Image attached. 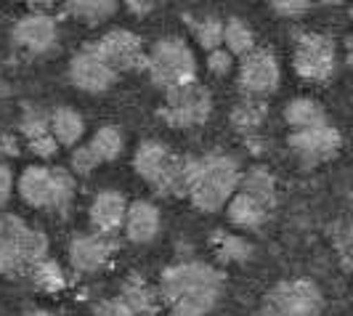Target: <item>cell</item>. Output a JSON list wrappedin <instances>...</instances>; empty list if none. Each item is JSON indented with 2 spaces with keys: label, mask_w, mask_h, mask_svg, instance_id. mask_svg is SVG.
Here are the masks:
<instances>
[{
  "label": "cell",
  "mask_w": 353,
  "mask_h": 316,
  "mask_svg": "<svg viewBox=\"0 0 353 316\" xmlns=\"http://www.w3.org/2000/svg\"><path fill=\"white\" fill-rule=\"evenodd\" d=\"M223 293V274L208 264L170 266L159 279V295L173 316H208Z\"/></svg>",
  "instance_id": "obj_1"
},
{
  "label": "cell",
  "mask_w": 353,
  "mask_h": 316,
  "mask_svg": "<svg viewBox=\"0 0 353 316\" xmlns=\"http://www.w3.org/2000/svg\"><path fill=\"white\" fill-rule=\"evenodd\" d=\"M242 184L239 165L231 157L212 155V157L192 159V176H189V199L196 210L215 213L229 202L236 186Z\"/></svg>",
  "instance_id": "obj_2"
},
{
  "label": "cell",
  "mask_w": 353,
  "mask_h": 316,
  "mask_svg": "<svg viewBox=\"0 0 353 316\" xmlns=\"http://www.w3.org/2000/svg\"><path fill=\"white\" fill-rule=\"evenodd\" d=\"M136 173L154 189L157 194H186L189 176H192V159L173 155L159 141H143L133 157Z\"/></svg>",
  "instance_id": "obj_3"
},
{
  "label": "cell",
  "mask_w": 353,
  "mask_h": 316,
  "mask_svg": "<svg viewBox=\"0 0 353 316\" xmlns=\"http://www.w3.org/2000/svg\"><path fill=\"white\" fill-rule=\"evenodd\" d=\"M19 194L32 208H53L67 210L74 197V181L64 168L30 165L19 176Z\"/></svg>",
  "instance_id": "obj_4"
},
{
  "label": "cell",
  "mask_w": 353,
  "mask_h": 316,
  "mask_svg": "<svg viewBox=\"0 0 353 316\" xmlns=\"http://www.w3.org/2000/svg\"><path fill=\"white\" fill-rule=\"evenodd\" d=\"M146 70L152 75V83L162 90L196 83L194 53L178 37H165V40L154 43V48L149 51V59H146Z\"/></svg>",
  "instance_id": "obj_5"
},
{
  "label": "cell",
  "mask_w": 353,
  "mask_h": 316,
  "mask_svg": "<svg viewBox=\"0 0 353 316\" xmlns=\"http://www.w3.org/2000/svg\"><path fill=\"white\" fill-rule=\"evenodd\" d=\"M212 112L210 93L199 83H189L181 88L165 90V106L159 109V117L173 128H194L202 125Z\"/></svg>",
  "instance_id": "obj_6"
},
{
  "label": "cell",
  "mask_w": 353,
  "mask_h": 316,
  "mask_svg": "<svg viewBox=\"0 0 353 316\" xmlns=\"http://www.w3.org/2000/svg\"><path fill=\"white\" fill-rule=\"evenodd\" d=\"M0 237L6 239V245L11 247L21 274H32V268L40 261H46V253H48L46 234L37 231V228H30L17 215H3L0 218Z\"/></svg>",
  "instance_id": "obj_7"
},
{
  "label": "cell",
  "mask_w": 353,
  "mask_h": 316,
  "mask_svg": "<svg viewBox=\"0 0 353 316\" xmlns=\"http://www.w3.org/2000/svg\"><path fill=\"white\" fill-rule=\"evenodd\" d=\"M292 67L303 80L311 83H327L335 72V43L330 37L308 32L301 35L295 43V56Z\"/></svg>",
  "instance_id": "obj_8"
},
{
  "label": "cell",
  "mask_w": 353,
  "mask_h": 316,
  "mask_svg": "<svg viewBox=\"0 0 353 316\" xmlns=\"http://www.w3.org/2000/svg\"><path fill=\"white\" fill-rule=\"evenodd\" d=\"M324 298L311 279L279 282L268 293V311L279 316H319Z\"/></svg>",
  "instance_id": "obj_9"
},
{
  "label": "cell",
  "mask_w": 353,
  "mask_h": 316,
  "mask_svg": "<svg viewBox=\"0 0 353 316\" xmlns=\"http://www.w3.org/2000/svg\"><path fill=\"white\" fill-rule=\"evenodd\" d=\"M90 48L104 59V64L109 70L114 72L146 70L149 53L143 51L141 37L128 32V30H112L104 37H99L96 43H90Z\"/></svg>",
  "instance_id": "obj_10"
},
{
  "label": "cell",
  "mask_w": 353,
  "mask_h": 316,
  "mask_svg": "<svg viewBox=\"0 0 353 316\" xmlns=\"http://www.w3.org/2000/svg\"><path fill=\"white\" fill-rule=\"evenodd\" d=\"M279 61L271 51L263 48H252L242 56V67H239V88L248 96L263 99L265 93H274L279 88Z\"/></svg>",
  "instance_id": "obj_11"
},
{
  "label": "cell",
  "mask_w": 353,
  "mask_h": 316,
  "mask_svg": "<svg viewBox=\"0 0 353 316\" xmlns=\"http://www.w3.org/2000/svg\"><path fill=\"white\" fill-rule=\"evenodd\" d=\"M290 146L303 159V165H319L335 157L343 146V139L332 125H316L305 130H292Z\"/></svg>",
  "instance_id": "obj_12"
},
{
  "label": "cell",
  "mask_w": 353,
  "mask_h": 316,
  "mask_svg": "<svg viewBox=\"0 0 353 316\" xmlns=\"http://www.w3.org/2000/svg\"><path fill=\"white\" fill-rule=\"evenodd\" d=\"M117 242L112 239V234H83V237H74L70 245V264L83 271V274H93L99 268H104L109 264V258L114 255Z\"/></svg>",
  "instance_id": "obj_13"
},
{
  "label": "cell",
  "mask_w": 353,
  "mask_h": 316,
  "mask_svg": "<svg viewBox=\"0 0 353 316\" xmlns=\"http://www.w3.org/2000/svg\"><path fill=\"white\" fill-rule=\"evenodd\" d=\"M70 77H72V83H74L80 90L101 93V90H106L112 83H114L117 72L109 70V67L104 64V59L93 51L90 46H85L83 51L72 59Z\"/></svg>",
  "instance_id": "obj_14"
},
{
  "label": "cell",
  "mask_w": 353,
  "mask_h": 316,
  "mask_svg": "<svg viewBox=\"0 0 353 316\" xmlns=\"http://www.w3.org/2000/svg\"><path fill=\"white\" fill-rule=\"evenodd\" d=\"M17 46L32 53H46L56 43V21L48 14H30L14 27Z\"/></svg>",
  "instance_id": "obj_15"
},
{
  "label": "cell",
  "mask_w": 353,
  "mask_h": 316,
  "mask_svg": "<svg viewBox=\"0 0 353 316\" xmlns=\"http://www.w3.org/2000/svg\"><path fill=\"white\" fill-rule=\"evenodd\" d=\"M125 215H128V205L120 192H99L93 205H90V224L101 234H114L120 226H125Z\"/></svg>",
  "instance_id": "obj_16"
},
{
  "label": "cell",
  "mask_w": 353,
  "mask_h": 316,
  "mask_svg": "<svg viewBox=\"0 0 353 316\" xmlns=\"http://www.w3.org/2000/svg\"><path fill=\"white\" fill-rule=\"evenodd\" d=\"M125 234L136 245L152 242L159 234V210L146 199H136L125 215Z\"/></svg>",
  "instance_id": "obj_17"
},
{
  "label": "cell",
  "mask_w": 353,
  "mask_h": 316,
  "mask_svg": "<svg viewBox=\"0 0 353 316\" xmlns=\"http://www.w3.org/2000/svg\"><path fill=\"white\" fill-rule=\"evenodd\" d=\"M120 298H123V303L136 316H157V311H159V300H157V295H154V290H152L139 274H130V277L123 282Z\"/></svg>",
  "instance_id": "obj_18"
},
{
  "label": "cell",
  "mask_w": 353,
  "mask_h": 316,
  "mask_svg": "<svg viewBox=\"0 0 353 316\" xmlns=\"http://www.w3.org/2000/svg\"><path fill=\"white\" fill-rule=\"evenodd\" d=\"M268 208L261 205L258 199H252L250 194L239 192L229 199V221L239 228H250V231H258L263 226V221L268 218Z\"/></svg>",
  "instance_id": "obj_19"
},
{
  "label": "cell",
  "mask_w": 353,
  "mask_h": 316,
  "mask_svg": "<svg viewBox=\"0 0 353 316\" xmlns=\"http://www.w3.org/2000/svg\"><path fill=\"white\" fill-rule=\"evenodd\" d=\"M51 133L61 146H74L85 133V123L74 109L61 106L51 115Z\"/></svg>",
  "instance_id": "obj_20"
},
{
  "label": "cell",
  "mask_w": 353,
  "mask_h": 316,
  "mask_svg": "<svg viewBox=\"0 0 353 316\" xmlns=\"http://www.w3.org/2000/svg\"><path fill=\"white\" fill-rule=\"evenodd\" d=\"M284 120L292 125L295 130H305V128L327 125V112L314 99H295L284 109Z\"/></svg>",
  "instance_id": "obj_21"
},
{
  "label": "cell",
  "mask_w": 353,
  "mask_h": 316,
  "mask_svg": "<svg viewBox=\"0 0 353 316\" xmlns=\"http://www.w3.org/2000/svg\"><path fill=\"white\" fill-rule=\"evenodd\" d=\"M239 186H242V192L250 194L252 199H258L268 210L274 208V202H276V184H274V176L265 168H252V170H248L242 176Z\"/></svg>",
  "instance_id": "obj_22"
},
{
  "label": "cell",
  "mask_w": 353,
  "mask_h": 316,
  "mask_svg": "<svg viewBox=\"0 0 353 316\" xmlns=\"http://www.w3.org/2000/svg\"><path fill=\"white\" fill-rule=\"evenodd\" d=\"M265 120V104L263 99H258V96H250L245 99L242 104L236 106L234 112H231V123L234 128L239 130V133H255Z\"/></svg>",
  "instance_id": "obj_23"
},
{
  "label": "cell",
  "mask_w": 353,
  "mask_h": 316,
  "mask_svg": "<svg viewBox=\"0 0 353 316\" xmlns=\"http://www.w3.org/2000/svg\"><path fill=\"white\" fill-rule=\"evenodd\" d=\"M67 11L74 19L99 24L117 11V0H67Z\"/></svg>",
  "instance_id": "obj_24"
},
{
  "label": "cell",
  "mask_w": 353,
  "mask_h": 316,
  "mask_svg": "<svg viewBox=\"0 0 353 316\" xmlns=\"http://www.w3.org/2000/svg\"><path fill=\"white\" fill-rule=\"evenodd\" d=\"M183 21L192 27V32H194L196 43H199V46H202V48H205L208 53L223 46V21H218L215 17H205V19L186 17Z\"/></svg>",
  "instance_id": "obj_25"
},
{
  "label": "cell",
  "mask_w": 353,
  "mask_h": 316,
  "mask_svg": "<svg viewBox=\"0 0 353 316\" xmlns=\"http://www.w3.org/2000/svg\"><path fill=\"white\" fill-rule=\"evenodd\" d=\"M223 46L229 53H236V56H245L255 48V37H252V30L242 19H229L223 24Z\"/></svg>",
  "instance_id": "obj_26"
},
{
  "label": "cell",
  "mask_w": 353,
  "mask_h": 316,
  "mask_svg": "<svg viewBox=\"0 0 353 316\" xmlns=\"http://www.w3.org/2000/svg\"><path fill=\"white\" fill-rule=\"evenodd\" d=\"M88 146L93 149V155L101 159V162H112V159L123 152V136H120L117 128L106 125V128H99V130H96V136L88 141Z\"/></svg>",
  "instance_id": "obj_27"
},
{
  "label": "cell",
  "mask_w": 353,
  "mask_h": 316,
  "mask_svg": "<svg viewBox=\"0 0 353 316\" xmlns=\"http://www.w3.org/2000/svg\"><path fill=\"white\" fill-rule=\"evenodd\" d=\"M215 250H218V258L221 261H226V264H239V261H248L250 253H252V247L248 245V239H242V237H234V234H223V231H218L215 234Z\"/></svg>",
  "instance_id": "obj_28"
},
{
  "label": "cell",
  "mask_w": 353,
  "mask_h": 316,
  "mask_svg": "<svg viewBox=\"0 0 353 316\" xmlns=\"http://www.w3.org/2000/svg\"><path fill=\"white\" fill-rule=\"evenodd\" d=\"M32 279H35L37 290H46V293H56L64 287V274L53 261H40L32 268Z\"/></svg>",
  "instance_id": "obj_29"
},
{
  "label": "cell",
  "mask_w": 353,
  "mask_h": 316,
  "mask_svg": "<svg viewBox=\"0 0 353 316\" xmlns=\"http://www.w3.org/2000/svg\"><path fill=\"white\" fill-rule=\"evenodd\" d=\"M335 247H337V253H340L343 266H345L348 271H353V221L343 224V226H337Z\"/></svg>",
  "instance_id": "obj_30"
},
{
  "label": "cell",
  "mask_w": 353,
  "mask_h": 316,
  "mask_svg": "<svg viewBox=\"0 0 353 316\" xmlns=\"http://www.w3.org/2000/svg\"><path fill=\"white\" fill-rule=\"evenodd\" d=\"M101 165V159L93 155V149H90L88 144L85 146H80V149H74V155H72V168L77 170V173H83V176H88L93 168H99Z\"/></svg>",
  "instance_id": "obj_31"
},
{
  "label": "cell",
  "mask_w": 353,
  "mask_h": 316,
  "mask_svg": "<svg viewBox=\"0 0 353 316\" xmlns=\"http://www.w3.org/2000/svg\"><path fill=\"white\" fill-rule=\"evenodd\" d=\"M231 61H234V53H229L226 48H215L208 53V70L218 77H226L231 72Z\"/></svg>",
  "instance_id": "obj_32"
},
{
  "label": "cell",
  "mask_w": 353,
  "mask_h": 316,
  "mask_svg": "<svg viewBox=\"0 0 353 316\" xmlns=\"http://www.w3.org/2000/svg\"><path fill=\"white\" fill-rule=\"evenodd\" d=\"M93 316H136V314L125 306L123 298H114V300H101V303H96Z\"/></svg>",
  "instance_id": "obj_33"
},
{
  "label": "cell",
  "mask_w": 353,
  "mask_h": 316,
  "mask_svg": "<svg viewBox=\"0 0 353 316\" xmlns=\"http://www.w3.org/2000/svg\"><path fill=\"white\" fill-rule=\"evenodd\" d=\"M274 11H279L282 17H301L303 11L311 6V0H268Z\"/></svg>",
  "instance_id": "obj_34"
},
{
  "label": "cell",
  "mask_w": 353,
  "mask_h": 316,
  "mask_svg": "<svg viewBox=\"0 0 353 316\" xmlns=\"http://www.w3.org/2000/svg\"><path fill=\"white\" fill-rule=\"evenodd\" d=\"M56 146H59V141L53 139V133H48V136H40V139H32V141H30V149L35 152L37 157H51L53 152H56Z\"/></svg>",
  "instance_id": "obj_35"
},
{
  "label": "cell",
  "mask_w": 353,
  "mask_h": 316,
  "mask_svg": "<svg viewBox=\"0 0 353 316\" xmlns=\"http://www.w3.org/2000/svg\"><path fill=\"white\" fill-rule=\"evenodd\" d=\"M0 274H19V264L11 253V247L0 239Z\"/></svg>",
  "instance_id": "obj_36"
},
{
  "label": "cell",
  "mask_w": 353,
  "mask_h": 316,
  "mask_svg": "<svg viewBox=\"0 0 353 316\" xmlns=\"http://www.w3.org/2000/svg\"><path fill=\"white\" fill-rule=\"evenodd\" d=\"M11 189H14V173L6 162H0V205L11 197Z\"/></svg>",
  "instance_id": "obj_37"
},
{
  "label": "cell",
  "mask_w": 353,
  "mask_h": 316,
  "mask_svg": "<svg viewBox=\"0 0 353 316\" xmlns=\"http://www.w3.org/2000/svg\"><path fill=\"white\" fill-rule=\"evenodd\" d=\"M125 3H128V8H130L133 14H139V17L149 14L152 6H154V0H125Z\"/></svg>",
  "instance_id": "obj_38"
},
{
  "label": "cell",
  "mask_w": 353,
  "mask_h": 316,
  "mask_svg": "<svg viewBox=\"0 0 353 316\" xmlns=\"http://www.w3.org/2000/svg\"><path fill=\"white\" fill-rule=\"evenodd\" d=\"M21 3H27V6H32V8H51L53 0H21Z\"/></svg>",
  "instance_id": "obj_39"
},
{
  "label": "cell",
  "mask_w": 353,
  "mask_h": 316,
  "mask_svg": "<svg viewBox=\"0 0 353 316\" xmlns=\"http://www.w3.org/2000/svg\"><path fill=\"white\" fill-rule=\"evenodd\" d=\"M27 316H56V314H51V311H43V308H35V311H30Z\"/></svg>",
  "instance_id": "obj_40"
},
{
  "label": "cell",
  "mask_w": 353,
  "mask_h": 316,
  "mask_svg": "<svg viewBox=\"0 0 353 316\" xmlns=\"http://www.w3.org/2000/svg\"><path fill=\"white\" fill-rule=\"evenodd\" d=\"M348 64L353 67V37L348 40Z\"/></svg>",
  "instance_id": "obj_41"
},
{
  "label": "cell",
  "mask_w": 353,
  "mask_h": 316,
  "mask_svg": "<svg viewBox=\"0 0 353 316\" xmlns=\"http://www.w3.org/2000/svg\"><path fill=\"white\" fill-rule=\"evenodd\" d=\"M261 316H279V314H274V311H265V314H261Z\"/></svg>",
  "instance_id": "obj_42"
},
{
  "label": "cell",
  "mask_w": 353,
  "mask_h": 316,
  "mask_svg": "<svg viewBox=\"0 0 353 316\" xmlns=\"http://www.w3.org/2000/svg\"><path fill=\"white\" fill-rule=\"evenodd\" d=\"M319 3H340V0H319Z\"/></svg>",
  "instance_id": "obj_43"
},
{
  "label": "cell",
  "mask_w": 353,
  "mask_h": 316,
  "mask_svg": "<svg viewBox=\"0 0 353 316\" xmlns=\"http://www.w3.org/2000/svg\"><path fill=\"white\" fill-rule=\"evenodd\" d=\"M351 202H353V192H351Z\"/></svg>",
  "instance_id": "obj_44"
}]
</instances>
